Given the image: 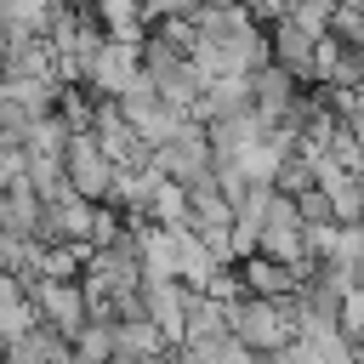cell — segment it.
Here are the masks:
<instances>
[{
    "label": "cell",
    "mask_w": 364,
    "mask_h": 364,
    "mask_svg": "<svg viewBox=\"0 0 364 364\" xmlns=\"http://www.w3.org/2000/svg\"><path fill=\"white\" fill-rule=\"evenodd\" d=\"M91 17H97V28L114 34V40H142V34H148L142 0H91Z\"/></svg>",
    "instance_id": "30bf717a"
},
{
    "label": "cell",
    "mask_w": 364,
    "mask_h": 364,
    "mask_svg": "<svg viewBox=\"0 0 364 364\" xmlns=\"http://www.w3.org/2000/svg\"><path fill=\"white\" fill-rule=\"evenodd\" d=\"M233 267H239V284H245L250 296H290V290H296V279H301L290 262H273L267 250H245Z\"/></svg>",
    "instance_id": "ba28073f"
},
{
    "label": "cell",
    "mask_w": 364,
    "mask_h": 364,
    "mask_svg": "<svg viewBox=\"0 0 364 364\" xmlns=\"http://www.w3.org/2000/svg\"><path fill=\"white\" fill-rule=\"evenodd\" d=\"M0 228H11V233H34V239H40V188H34V182L0 188Z\"/></svg>",
    "instance_id": "7c38bea8"
},
{
    "label": "cell",
    "mask_w": 364,
    "mask_h": 364,
    "mask_svg": "<svg viewBox=\"0 0 364 364\" xmlns=\"http://www.w3.org/2000/svg\"><path fill=\"white\" fill-rule=\"evenodd\" d=\"M34 324V296L23 284V273H6L0 267V341H11L17 330Z\"/></svg>",
    "instance_id": "8fae6325"
},
{
    "label": "cell",
    "mask_w": 364,
    "mask_h": 364,
    "mask_svg": "<svg viewBox=\"0 0 364 364\" xmlns=\"http://www.w3.org/2000/svg\"><path fill=\"white\" fill-rule=\"evenodd\" d=\"M267 46H273V63L290 68L301 85L318 80V34H307V28H296L290 17H279V23H267Z\"/></svg>",
    "instance_id": "8992f818"
},
{
    "label": "cell",
    "mask_w": 364,
    "mask_h": 364,
    "mask_svg": "<svg viewBox=\"0 0 364 364\" xmlns=\"http://www.w3.org/2000/svg\"><path fill=\"white\" fill-rule=\"evenodd\" d=\"M210 159H216V148H210V136H205V125H199V119H188L176 136H165V142L154 148V165H159L165 176H176V182L205 176V171H210Z\"/></svg>",
    "instance_id": "5b68a950"
},
{
    "label": "cell",
    "mask_w": 364,
    "mask_h": 364,
    "mask_svg": "<svg viewBox=\"0 0 364 364\" xmlns=\"http://www.w3.org/2000/svg\"><path fill=\"white\" fill-rule=\"evenodd\" d=\"M23 284H28V296H34V318L57 324L63 336H74V330L91 318V301H85L80 273H74V279H23Z\"/></svg>",
    "instance_id": "277c9868"
},
{
    "label": "cell",
    "mask_w": 364,
    "mask_h": 364,
    "mask_svg": "<svg viewBox=\"0 0 364 364\" xmlns=\"http://www.w3.org/2000/svg\"><path fill=\"white\" fill-rule=\"evenodd\" d=\"M228 324H233V336L256 353V358H267V353H279L290 336H296V301L290 296H239L233 301V313H228Z\"/></svg>",
    "instance_id": "6da1fadb"
},
{
    "label": "cell",
    "mask_w": 364,
    "mask_h": 364,
    "mask_svg": "<svg viewBox=\"0 0 364 364\" xmlns=\"http://www.w3.org/2000/svg\"><path fill=\"white\" fill-rule=\"evenodd\" d=\"M154 353H171V341H165V330L148 313L114 318V358H154Z\"/></svg>",
    "instance_id": "9c48e42d"
},
{
    "label": "cell",
    "mask_w": 364,
    "mask_h": 364,
    "mask_svg": "<svg viewBox=\"0 0 364 364\" xmlns=\"http://www.w3.org/2000/svg\"><path fill=\"white\" fill-rule=\"evenodd\" d=\"M296 91H301V80H296L290 68H279L273 57H267L262 68H250V102H256V114H262L267 125H279V119L290 114Z\"/></svg>",
    "instance_id": "52a82bcc"
},
{
    "label": "cell",
    "mask_w": 364,
    "mask_h": 364,
    "mask_svg": "<svg viewBox=\"0 0 364 364\" xmlns=\"http://www.w3.org/2000/svg\"><path fill=\"white\" fill-rule=\"evenodd\" d=\"M63 176H68V188H80L85 199H108L114 159L102 154V142H97L91 125H85V131H68V142H63Z\"/></svg>",
    "instance_id": "7a4b0ae2"
},
{
    "label": "cell",
    "mask_w": 364,
    "mask_h": 364,
    "mask_svg": "<svg viewBox=\"0 0 364 364\" xmlns=\"http://www.w3.org/2000/svg\"><path fill=\"white\" fill-rule=\"evenodd\" d=\"M336 330H341L347 341H358V336H364V284H358V279L341 290V313H336Z\"/></svg>",
    "instance_id": "9a60e30c"
},
{
    "label": "cell",
    "mask_w": 364,
    "mask_h": 364,
    "mask_svg": "<svg viewBox=\"0 0 364 364\" xmlns=\"http://www.w3.org/2000/svg\"><path fill=\"white\" fill-rule=\"evenodd\" d=\"M284 17H290L296 28H307V34H330L336 0H290V6H284Z\"/></svg>",
    "instance_id": "5bb4252c"
},
{
    "label": "cell",
    "mask_w": 364,
    "mask_h": 364,
    "mask_svg": "<svg viewBox=\"0 0 364 364\" xmlns=\"http://www.w3.org/2000/svg\"><path fill=\"white\" fill-rule=\"evenodd\" d=\"M0 74H6V28H0Z\"/></svg>",
    "instance_id": "2e32d148"
},
{
    "label": "cell",
    "mask_w": 364,
    "mask_h": 364,
    "mask_svg": "<svg viewBox=\"0 0 364 364\" xmlns=\"http://www.w3.org/2000/svg\"><path fill=\"white\" fill-rule=\"evenodd\" d=\"M142 74V40H114V34H102V46L91 51V63H85V85L97 91V97H125V85Z\"/></svg>",
    "instance_id": "3957f363"
},
{
    "label": "cell",
    "mask_w": 364,
    "mask_h": 364,
    "mask_svg": "<svg viewBox=\"0 0 364 364\" xmlns=\"http://www.w3.org/2000/svg\"><path fill=\"white\" fill-rule=\"evenodd\" d=\"M142 216H148V222H165V228L188 222V182L165 176V182L154 188V199H148V210H142Z\"/></svg>",
    "instance_id": "4fadbf2b"
}]
</instances>
